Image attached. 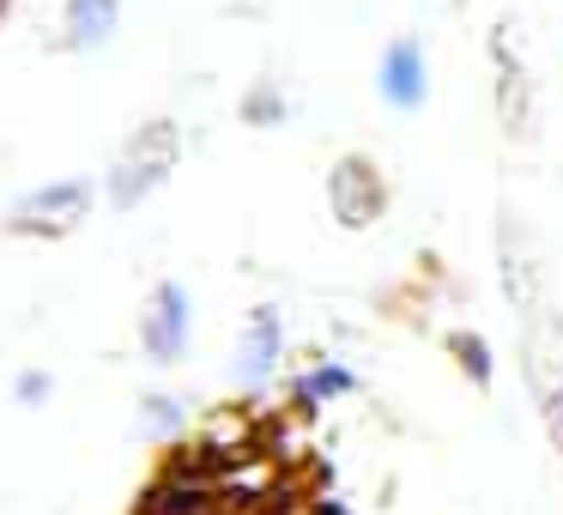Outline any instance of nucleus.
<instances>
[{
  "label": "nucleus",
  "mask_w": 563,
  "mask_h": 515,
  "mask_svg": "<svg viewBox=\"0 0 563 515\" xmlns=\"http://www.w3.org/2000/svg\"><path fill=\"white\" fill-rule=\"evenodd\" d=\"M98 207H103V176H55V183H37L31 195H19L0 212V231L13 243H67L98 219Z\"/></svg>",
  "instance_id": "obj_3"
},
{
  "label": "nucleus",
  "mask_w": 563,
  "mask_h": 515,
  "mask_svg": "<svg viewBox=\"0 0 563 515\" xmlns=\"http://www.w3.org/2000/svg\"><path fill=\"white\" fill-rule=\"evenodd\" d=\"M485 55H490V103H497V128L509 146H533L539 140V79L527 67L521 31L515 19H490L485 31Z\"/></svg>",
  "instance_id": "obj_4"
},
{
  "label": "nucleus",
  "mask_w": 563,
  "mask_h": 515,
  "mask_svg": "<svg viewBox=\"0 0 563 515\" xmlns=\"http://www.w3.org/2000/svg\"><path fill=\"white\" fill-rule=\"evenodd\" d=\"M183 116H146L128 128V140L115 146L110 171H103V207L110 212H140L158 188H170V176L183 171Z\"/></svg>",
  "instance_id": "obj_1"
},
{
  "label": "nucleus",
  "mask_w": 563,
  "mask_h": 515,
  "mask_svg": "<svg viewBox=\"0 0 563 515\" xmlns=\"http://www.w3.org/2000/svg\"><path fill=\"white\" fill-rule=\"evenodd\" d=\"M285 358H291V333H285V309L279 304H249L243 333H236V388L255 401L273 382L285 376Z\"/></svg>",
  "instance_id": "obj_7"
},
{
  "label": "nucleus",
  "mask_w": 563,
  "mask_h": 515,
  "mask_svg": "<svg viewBox=\"0 0 563 515\" xmlns=\"http://www.w3.org/2000/svg\"><path fill=\"white\" fill-rule=\"evenodd\" d=\"M122 31V0H62V19H55V55H98L103 43H115Z\"/></svg>",
  "instance_id": "obj_10"
},
{
  "label": "nucleus",
  "mask_w": 563,
  "mask_h": 515,
  "mask_svg": "<svg viewBox=\"0 0 563 515\" xmlns=\"http://www.w3.org/2000/svg\"><path fill=\"white\" fill-rule=\"evenodd\" d=\"M321 195H328V219L340 231L364 237L394 212V176L382 171L376 152H340L321 176Z\"/></svg>",
  "instance_id": "obj_5"
},
{
  "label": "nucleus",
  "mask_w": 563,
  "mask_h": 515,
  "mask_svg": "<svg viewBox=\"0 0 563 515\" xmlns=\"http://www.w3.org/2000/svg\"><path fill=\"white\" fill-rule=\"evenodd\" d=\"M364 388V376H357L345 358H333V352H316L297 376H285V406H291V418H316L321 406H333V401H352V394Z\"/></svg>",
  "instance_id": "obj_9"
},
{
  "label": "nucleus",
  "mask_w": 563,
  "mask_h": 515,
  "mask_svg": "<svg viewBox=\"0 0 563 515\" xmlns=\"http://www.w3.org/2000/svg\"><path fill=\"white\" fill-rule=\"evenodd\" d=\"M134 340H140V358H146L152 370H183L188 364V352H195V297H188L183 280H158L146 292Z\"/></svg>",
  "instance_id": "obj_6"
},
{
  "label": "nucleus",
  "mask_w": 563,
  "mask_h": 515,
  "mask_svg": "<svg viewBox=\"0 0 563 515\" xmlns=\"http://www.w3.org/2000/svg\"><path fill=\"white\" fill-rule=\"evenodd\" d=\"M49 401H55V370L25 364V370L13 376V406H25V413H43Z\"/></svg>",
  "instance_id": "obj_14"
},
{
  "label": "nucleus",
  "mask_w": 563,
  "mask_h": 515,
  "mask_svg": "<svg viewBox=\"0 0 563 515\" xmlns=\"http://www.w3.org/2000/svg\"><path fill=\"white\" fill-rule=\"evenodd\" d=\"M13 13H19V0H0V31L13 25Z\"/></svg>",
  "instance_id": "obj_15"
},
{
  "label": "nucleus",
  "mask_w": 563,
  "mask_h": 515,
  "mask_svg": "<svg viewBox=\"0 0 563 515\" xmlns=\"http://www.w3.org/2000/svg\"><path fill=\"white\" fill-rule=\"evenodd\" d=\"M497 285H503L509 316L521 321V346L539 340V333L563 316L558 297H551L545 249H539V237L527 231V219H515V212H503V219H497Z\"/></svg>",
  "instance_id": "obj_2"
},
{
  "label": "nucleus",
  "mask_w": 563,
  "mask_h": 515,
  "mask_svg": "<svg viewBox=\"0 0 563 515\" xmlns=\"http://www.w3.org/2000/svg\"><path fill=\"white\" fill-rule=\"evenodd\" d=\"M376 98L388 103L394 116H418L430 103V50L418 31H400V37L382 43L376 55Z\"/></svg>",
  "instance_id": "obj_8"
},
{
  "label": "nucleus",
  "mask_w": 563,
  "mask_h": 515,
  "mask_svg": "<svg viewBox=\"0 0 563 515\" xmlns=\"http://www.w3.org/2000/svg\"><path fill=\"white\" fill-rule=\"evenodd\" d=\"M134 430L146 442H158V449H176L188 437V401L176 388H146L134 406Z\"/></svg>",
  "instance_id": "obj_11"
},
{
  "label": "nucleus",
  "mask_w": 563,
  "mask_h": 515,
  "mask_svg": "<svg viewBox=\"0 0 563 515\" xmlns=\"http://www.w3.org/2000/svg\"><path fill=\"white\" fill-rule=\"evenodd\" d=\"M442 352H449V364L461 370L478 394L497 388V352H490V340L478 328H449V333H442Z\"/></svg>",
  "instance_id": "obj_13"
},
{
  "label": "nucleus",
  "mask_w": 563,
  "mask_h": 515,
  "mask_svg": "<svg viewBox=\"0 0 563 515\" xmlns=\"http://www.w3.org/2000/svg\"><path fill=\"white\" fill-rule=\"evenodd\" d=\"M449 7H466V0H449Z\"/></svg>",
  "instance_id": "obj_16"
},
{
  "label": "nucleus",
  "mask_w": 563,
  "mask_h": 515,
  "mask_svg": "<svg viewBox=\"0 0 563 515\" xmlns=\"http://www.w3.org/2000/svg\"><path fill=\"white\" fill-rule=\"evenodd\" d=\"M236 122L255 128V134H273V128H285V122H291V91H285L273 74H255L243 91H236Z\"/></svg>",
  "instance_id": "obj_12"
}]
</instances>
